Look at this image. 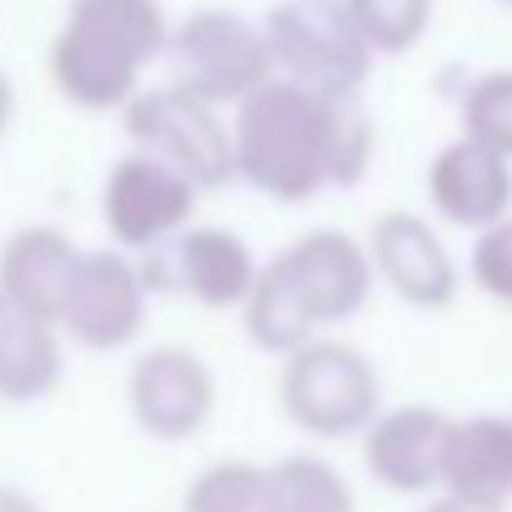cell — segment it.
Returning <instances> with one entry per match:
<instances>
[{
	"mask_svg": "<svg viewBox=\"0 0 512 512\" xmlns=\"http://www.w3.org/2000/svg\"><path fill=\"white\" fill-rule=\"evenodd\" d=\"M458 135L512 160V70H483L468 80L458 105Z\"/></svg>",
	"mask_w": 512,
	"mask_h": 512,
	"instance_id": "cell-21",
	"label": "cell"
},
{
	"mask_svg": "<svg viewBox=\"0 0 512 512\" xmlns=\"http://www.w3.org/2000/svg\"><path fill=\"white\" fill-rule=\"evenodd\" d=\"M438 493L512 508V413H453Z\"/></svg>",
	"mask_w": 512,
	"mask_h": 512,
	"instance_id": "cell-16",
	"label": "cell"
},
{
	"mask_svg": "<svg viewBox=\"0 0 512 512\" xmlns=\"http://www.w3.org/2000/svg\"><path fill=\"white\" fill-rule=\"evenodd\" d=\"M179 512H274L269 463L254 458H219L199 468L184 488Z\"/></svg>",
	"mask_w": 512,
	"mask_h": 512,
	"instance_id": "cell-19",
	"label": "cell"
},
{
	"mask_svg": "<svg viewBox=\"0 0 512 512\" xmlns=\"http://www.w3.org/2000/svg\"><path fill=\"white\" fill-rule=\"evenodd\" d=\"M373 264L358 234L319 224L289 239L259 264V279L239 309L244 334L259 353L289 358L319 334H339L373 299Z\"/></svg>",
	"mask_w": 512,
	"mask_h": 512,
	"instance_id": "cell-2",
	"label": "cell"
},
{
	"mask_svg": "<svg viewBox=\"0 0 512 512\" xmlns=\"http://www.w3.org/2000/svg\"><path fill=\"white\" fill-rule=\"evenodd\" d=\"M234 179L274 204H309L329 189H358L373 165V125L348 100L309 95L289 80L259 85L229 110Z\"/></svg>",
	"mask_w": 512,
	"mask_h": 512,
	"instance_id": "cell-1",
	"label": "cell"
},
{
	"mask_svg": "<svg viewBox=\"0 0 512 512\" xmlns=\"http://www.w3.org/2000/svg\"><path fill=\"white\" fill-rule=\"evenodd\" d=\"M15 105H20V100H15V85H10V75L0 70V140H5L10 125H15Z\"/></svg>",
	"mask_w": 512,
	"mask_h": 512,
	"instance_id": "cell-25",
	"label": "cell"
},
{
	"mask_svg": "<svg viewBox=\"0 0 512 512\" xmlns=\"http://www.w3.org/2000/svg\"><path fill=\"white\" fill-rule=\"evenodd\" d=\"M468 279L483 299L512 309V214L498 219L493 229L473 234V249H468Z\"/></svg>",
	"mask_w": 512,
	"mask_h": 512,
	"instance_id": "cell-22",
	"label": "cell"
},
{
	"mask_svg": "<svg viewBox=\"0 0 512 512\" xmlns=\"http://www.w3.org/2000/svg\"><path fill=\"white\" fill-rule=\"evenodd\" d=\"M259 25L269 40L274 80H289L309 95L348 105L378 65L343 0H274Z\"/></svg>",
	"mask_w": 512,
	"mask_h": 512,
	"instance_id": "cell-6",
	"label": "cell"
},
{
	"mask_svg": "<svg viewBox=\"0 0 512 512\" xmlns=\"http://www.w3.org/2000/svg\"><path fill=\"white\" fill-rule=\"evenodd\" d=\"M279 408L314 443H348L383 408V373L368 348L343 334H319L279 358Z\"/></svg>",
	"mask_w": 512,
	"mask_h": 512,
	"instance_id": "cell-4",
	"label": "cell"
},
{
	"mask_svg": "<svg viewBox=\"0 0 512 512\" xmlns=\"http://www.w3.org/2000/svg\"><path fill=\"white\" fill-rule=\"evenodd\" d=\"M165 259L174 289L209 314H239L264 264L249 249V239L229 224H189L165 249Z\"/></svg>",
	"mask_w": 512,
	"mask_h": 512,
	"instance_id": "cell-14",
	"label": "cell"
},
{
	"mask_svg": "<svg viewBox=\"0 0 512 512\" xmlns=\"http://www.w3.org/2000/svg\"><path fill=\"white\" fill-rule=\"evenodd\" d=\"M165 45L170 10L160 0H70L45 70L65 105L85 115H120L165 60Z\"/></svg>",
	"mask_w": 512,
	"mask_h": 512,
	"instance_id": "cell-3",
	"label": "cell"
},
{
	"mask_svg": "<svg viewBox=\"0 0 512 512\" xmlns=\"http://www.w3.org/2000/svg\"><path fill=\"white\" fill-rule=\"evenodd\" d=\"M498 5H508V10H512V0H498Z\"/></svg>",
	"mask_w": 512,
	"mask_h": 512,
	"instance_id": "cell-27",
	"label": "cell"
},
{
	"mask_svg": "<svg viewBox=\"0 0 512 512\" xmlns=\"http://www.w3.org/2000/svg\"><path fill=\"white\" fill-rule=\"evenodd\" d=\"M373 60H398L423 45L433 30V0H343Z\"/></svg>",
	"mask_w": 512,
	"mask_h": 512,
	"instance_id": "cell-20",
	"label": "cell"
},
{
	"mask_svg": "<svg viewBox=\"0 0 512 512\" xmlns=\"http://www.w3.org/2000/svg\"><path fill=\"white\" fill-rule=\"evenodd\" d=\"M199 199L204 194L189 179H179L170 165L125 150L100 179V224L110 244L135 259L165 254L189 224H199Z\"/></svg>",
	"mask_w": 512,
	"mask_h": 512,
	"instance_id": "cell-10",
	"label": "cell"
},
{
	"mask_svg": "<svg viewBox=\"0 0 512 512\" xmlns=\"http://www.w3.org/2000/svg\"><path fill=\"white\" fill-rule=\"evenodd\" d=\"M10 319H15V314H10V304L0 299V339H5V329H10Z\"/></svg>",
	"mask_w": 512,
	"mask_h": 512,
	"instance_id": "cell-26",
	"label": "cell"
},
{
	"mask_svg": "<svg viewBox=\"0 0 512 512\" xmlns=\"http://www.w3.org/2000/svg\"><path fill=\"white\" fill-rule=\"evenodd\" d=\"M448 423L453 413L428 408V403H383L378 418L358 438L368 478L398 498H433L443 483Z\"/></svg>",
	"mask_w": 512,
	"mask_h": 512,
	"instance_id": "cell-12",
	"label": "cell"
},
{
	"mask_svg": "<svg viewBox=\"0 0 512 512\" xmlns=\"http://www.w3.org/2000/svg\"><path fill=\"white\" fill-rule=\"evenodd\" d=\"M80 244L55 224H20L0 239V299L20 319L55 324Z\"/></svg>",
	"mask_w": 512,
	"mask_h": 512,
	"instance_id": "cell-15",
	"label": "cell"
},
{
	"mask_svg": "<svg viewBox=\"0 0 512 512\" xmlns=\"http://www.w3.org/2000/svg\"><path fill=\"white\" fill-rule=\"evenodd\" d=\"M165 65L170 85L209 100L214 110H234L274 80L264 25L229 5H194L189 15L170 20Z\"/></svg>",
	"mask_w": 512,
	"mask_h": 512,
	"instance_id": "cell-5",
	"label": "cell"
},
{
	"mask_svg": "<svg viewBox=\"0 0 512 512\" xmlns=\"http://www.w3.org/2000/svg\"><path fill=\"white\" fill-rule=\"evenodd\" d=\"M125 408L150 443H194L219 413V373L189 343H150L125 373Z\"/></svg>",
	"mask_w": 512,
	"mask_h": 512,
	"instance_id": "cell-9",
	"label": "cell"
},
{
	"mask_svg": "<svg viewBox=\"0 0 512 512\" xmlns=\"http://www.w3.org/2000/svg\"><path fill=\"white\" fill-rule=\"evenodd\" d=\"M274 512H358V493L324 453H289L269 463Z\"/></svg>",
	"mask_w": 512,
	"mask_h": 512,
	"instance_id": "cell-18",
	"label": "cell"
},
{
	"mask_svg": "<svg viewBox=\"0 0 512 512\" xmlns=\"http://www.w3.org/2000/svg\"><path fill=\"white\" fill-rule=\"evenodd\" d=\"M423 189H428L433 219L468 229V234H483L512 214V160H503L498 150H488L468 135H453L428 160Z\"/></svg>",
	"mask_w": 512,
	"mask_h": 512,
	"instance_id": "cell-13",
	"label": "cell"
},
{
	"mask_svg": "<svg viewBox=\"0 0 512 512\" xmlns=\"http://www.w3.org/2000/svg\"><path fill=\"white\" fill-rule=\"evenodd\" d=\"M150 299H155V279L135 254L115 244L80 249L55 329L65 334V343L85 353H125L140 343L150 324Z\"/></svg>",
	"mask_w": 512,
	"mask_h": 512,
	"instance_id": "cell-8",
	"label": "cell"
},
{
	"mask_svg": "<svg viewBox=\"0 0 512 512\" xmlns=\"http://www.w3.org/2000/svg\"><path fill=\"white\" fill-rule=\"evenodd\" d=\"M373 284L418 314H443L463 294V264L443 229L418 209H383L363 234Z\"/></svg>",
	"mask_w": 512,
	"mask_h": 512,
	"instance_id": "cell-11",
	"label": "cell"
},
{
	"mask_svg": "<svg viewBox=\"0 0 512 512\" xmlns=\"http://www.w3.org/2000/svg\"><path fill=\"white\" fill-rule=\"evenodd\" d=\"M65 348L70 343L55 324L15 314L0 339V403H10V408L45 403L65 383Z\"/></svg>",
	"mask_w": 512,
	"mask_h": 512,
	"instance_id": "cell-17",
	"label": "cell"
},
{
	"mask_svg": "<svg viewBox=\"0 0 512 512\" xmlns=\"http://www.w3.org/2000/svg\"><path fill=\"white\" fill-rule=\"evenodd\" d=\"M125 140L130 150L170 165L199 194H214L234 184V135L229 110H214L209 100L179 90V85H145L125 110Z\"/></svg>",
	"mask_w": 512,
	"mask_h": 512,
	"instance_id": "cell-7",
	"label": "cell"
},
{
	"mask_svg": "<svg viewBox=\"0 0 512 512\" xmlns=\"http://www.w3.org/2000/svg\"><path fill=\"white\" fill-rule=\"evenodd\" d=\"M423 512H508V508H483V503H468V498H453V493H433Z\"/></svg>",
	"mask_w": 512,
	"mask_h": 512,
	"instance_id": "cell-23",
	"label": "cell"
},
{
	"mask_svg": "<svg viewBox=\"0 0 512 512\" xmlns=\"http://www.w3.org/2000/svg\"><path fill=\"white\" fill-rule=\"evenodd\" d=\"M0 512H45L25 488H15V483H0Z\"/></svg>",
	"mask_w": 512,
	"mask_h": 512,
	"instance_id": "cell-24",
	"label": "cell"
}]
</instances>
